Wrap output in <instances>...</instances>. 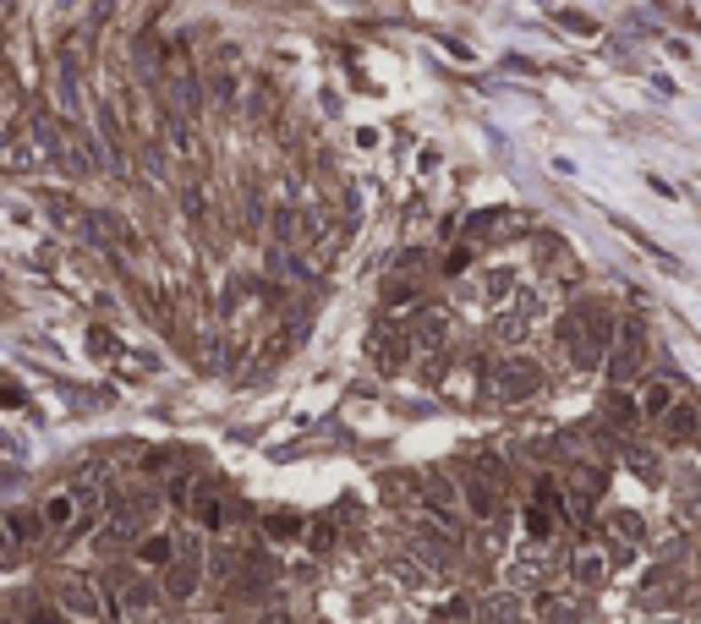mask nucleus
I'll return each mask as SVG.
<instances>
[{"label": "nucleus", "mask_w": 701, "mask_h": 624, "mask_svg": "<svg viewBox=\"0 0 701 624\" xmlns=\"http://www.w3.org/2000/svg\"><path fill=\"white\" fill-rule=\"evenodd\" d=\"M488 389H493L499 406H526V400H537V394L548 389V373H543V361H537V356L509 351V356H499L488 367Z\"/></svg>", "instance_id": "f257e3e1"}, {"label": "nucleus", "mask_w": 701, "mask_h": 624, "mask_svg": "<svg viewBox=\"0 0 701 624\" xmlns=\"http://www.w3.org/2000/svg\"><path fill=\"white\" fill-rule=\"evenodd\" d=\"M55 603L72 624H121V608L115 597L93 581V575H60L55 581Z\"/></svg>", "instance_id": "f03ea898"}, {"label": "nucleus", "mask_w": 701, "mask_h": 624, "mask_svg": "<svg viewBox=\"0 0 701 624\" xmlns=\"http://www.w3.org/2000/svg\"><path fill=\"white\" fill-rule=\"evenodd\" d=\"M642 367H647V328H642V318H619V340H614L603 373H609L614 389H625V383L642 378Z\"/></svg>", "instance_id": "7ed1b4c3"}, {"label": "nucleus", "mask_w": 701, "mask_h": 624, "mask_svg": "<svg viewBox=\"0 0 701 624\" xmlns=\"http://www.w3.org/2000/svg\"><path fill=\"white\" fill-rule=\"evenodd\" d=\"M367 356H373V367L384 373V378H395V373L411 367V356H417V340L406 335V323H395V328H373Z\"/></svg>", "instance_id": "20e7f679"}, {"label": "nucleus", "mask_w": 701, "mask_h": 624, "mask_svg": "<svg viewBox=\"0 0 701 624\" xmlns=\"http://www.w3.org/2000/svg\"><path fill=\"white\" fill-rule=\"evenodd\" d=\"M209 570H203V558H176V565L159 575V586H165V603L170 608H193L198 603V591H203Z\"/></svg>", "instance_id": "39448f33"}, {"label": "nucleus", "mask_w": 701, "mask_h": 624, "mask_svg": "<svg viewBox=\"0 0 701 624\" xmlns=\"http://www.w3.org/2000/svg\"><path fill=\"white\" fill-rule=\"evenodd\" d=\"M564 575H570V586H576V591H597L603 581L614 575V558H609V548H592V542H581L576 553L564 558Z\"/></svg>", "instance_id": "423d86ee"}, {"label": "nucleus", "mask_w": 701, "mask_h": 624, "mask_svg": "<svg viewBox=\"0 0 701 624\" xmlns=\"http://www.w3.org/2000/svg\"><path fill=\"white\" fill-rule=\"evenodd\" d=\"M176 558H181L176 532H159V525H154V532H143V537H138V548H132V565H138V570H154V575H165V570L176 565Z\"/></svg>", "instance_id": "0eeeda50"}, {"label": "nucleus", "mask_w": 701, "mask_h": 624, "mask_svg": "<svg viewBox=\"0 0 701 624\" xmlns=\"http://www.w3.org/2000/svg\"><path fill=\"white\" fill-rule=\"evenodd\" d=\"M241 565H247V542H231V537H214V542H209L203 570H209V581H214V586L241 581Z\"/></svg>", "instance_id": "6e6552de"}, {"label": "nucleus", "mask_w": 701, "mask_h": 624, "mask_svg": "<svg viewBox=\"0 0 701 624\" xmlns=\"http://www.w3.org/2000/svg\"><path fill=\"white\" fill-rule=\"evenodd\" d=\"M406 335L417 340V351H450V312L444 307H417V318L406 323Z\"/></svg>", "instance_id": "1a4fd4ad"}, {"label": "nucleus", "mask_w": 701, "mask_h": 624, "mask_svg": "<svg viewBox=\"0 0 701 624\" xmlns=\"http://www.w3.org/2000/svg\"><path fill=\"white\" fill-rule=\"evenodd\" d=\"M521 619H526V603L516 586H499V591L477 597V624H521Z\"/></svg>", "instance_id": "9d476101"}, {"label": "nucleus", "mask_w": 701, "mask_h": 624, "mask_svg": "<svg viewBox=\"0 0 701 624\" xmlns=\"http://www.w3.org/2000/svg\"><path fill=\"white\" fill-rule=\"evenodd\" d=\"M93 121H99V138L110 148V170H121V159H126V121H121V105L115 99H99L93 105Z\"/></svg>", "instance_id": "9b49d317"}, {"label": "nucleus", "mask_w": 701, "mask_h": 624, "mask_svg": "<svg viewBox=\"0 0 701 624\" xmlns=\"http://www.w3.org/2000/svg\"><path fill=\"white\" fill-rule=\"evenodd\" d=\"M203 93H209V105L214 110H225V115H236V105H241V83H236V72H231V66H209V72H203Z\"/></svg>", "instance_id": "f8f14e48"}, {"label": "nucleus", "mask_w": 701, "mask_h": 624, "mask_svg": "<svg viewBox=\"0 0 701 624\" xmlns=\"http://www.w3.org/2000/svg\"><path fill=\"white\" fill-rule=\"evenodd\" d=\"M603 422H609L614 433H635V427H642L647 416H642V400H635V394L609 389V394H603Z\"/></svg>", "instance_id": "ddd939ff"}, {"label": "nucleus", "mask_w": 701, "mask_h": 624, "mask_svg": "<svg viewBox=\"0 0 701 624\" xmlns=\"http://www.w3.org/2000/svg\"><path fill=\"white\" fill-rule=\"evenodd\" d=\"M658 427H663V444H668V449H680V444H696V438H701V411H696L690 400H680L674 411H668V416L658 422Z\"/></svg>", "instance_id": "4468645a"}, {"label": "nucleus", "mask_w": 701, "mask_h": 624, "mask_svg": "<svg viewBox=\"0 0 701 624\" xmlns=\"http://www.w3.org/2000/svg\"><path fill=\"white\" fill-rule=\"evenodd\" d=\"M635 400H642V416H647V422H663L668 411L680 406V383H674V378H647Z\"/></svg>", "instance_id": "2eb2a0df"}, {"label": "nucleus", "mask_w": 701, "mask_h": 624, "mask_svg": "<svg viewBox=\"0 0 701 624\" xmlns=\"http://www.w3.org/2000/svg\"><path fill=\"white\" fill-rule=\"evenodd\" d=\"M378 493L400 509H422V477L417 471H384L378 477Z\"/></svg>", "instance_id": "dca6fc26"}, {"label": "nucleus", "mask_w": 701, "mask_h": 624, "mask_svg": "<svg viewBox=\"0 0 701 624\" xmlns=\"http://www.w3.org/2000/svg\"><path fill=\"white\" fill-rule=\"evenodd\" d=\"M532 619L537 624H581V608L570 603L564 591L548 586V591H537V597H532Z\"/></svg>", "instance_id": "f3484780"}, {"label": "nucleus", "mask_w": 701, "mask_h": 624, "mask_svg": "<svg viewBox=\"0 0 701 624\" xmlns=\"http://www.w3.org/2000/svg\"><path fill=\"white\" fill-rule=\"evenodd\" d=\"M603 537H609V542L642 548V542H647V520H642V509H609V520H603Z\"/></svg>", "instance_id": "a211bd4d"}, {"label": "nucleus", "mask_w": 701, "mask_h": 624, "mask_svg": "<svg viewBox=\"0 0 701 624\" xmlns=\"http://www.w3.org/2000/svg\"><path fill=\"white\" fill-rule=\"evenodd\" d=\"M477 290H483V302H516V296H521V280H516V269H504V263H499V269H483V274H477Z\"/></svg>", "instance_id": "6ab92c4d"}, {"label": "nucleus", "mask_w": 701, "mask_h": 624, "mask_svg": "<svg viewBox=\"0 0 701 624\" xmlns=\"http://www.w3.org/2000/svg\"><path fill=\"white\" fill-rule=\"evenodd\" d=\"M269 236H274V247H296L302 241V203H274L269 209Z\"/></svg>", "instance_id": "aec40b11"}, {"label": "nucleus", "mask_w": 701, "mask_h": 624, "mask_svg": "<svg viewBox=\"0 0 701 624\" xmlns=\"http://www.w3.org/2000/svg\"><path fill=\"white\" fill-rule=\"evenodd\" d=\"M619 460H625V471H635V477H642V482H652V487L663 482V454H658L652 444H635V438H630Z\"/></svg>", "instance_id": "412c9836"}, {"label": "nucleus", "mask_w": 701, "mask_h": 624, "mask_svg": "<svg viewBox=\"0 0 701 624\" xmlns=\"http://www.w3.org/2000/svg\"><path fill=\"white\" fill-rule=\"evenodd\" d=\"M6 532L17 537V548H22V553H28V548H39V542L50 537V532H44V515H39V509H12V515H6Z\"/></svg>", "instance_id": "4be33fe9"}, {"label": "nucleus", "mask_w": 701, "mask_h": 624, "mask_svg": "<svg viewBox=\"0 0 701 624\" xmlns=\"http://www.w3.org/2000/svg\"><path fill=\"white\" fill-rule=\"evenodd\" d=\"M269 110H274V88H269V83H247L241 105H236V121H241V126H258Z\"/></svg>", "instance_id": "5701e85b"}, {"label": "nucleus", "mask_w": 701, "mask_h": 624, "mask_svg": "<svg viewBox=\"0 0 701 624\" xmlns=\"http://www.w3.org/2000/svg\"><path fill=\"white\" fill-rule=\"evenodd\" d=\"M302 542H307V553H312V558H329V553L340 548V520H335V515L307 520V537H302Z\"/></svg>", "instance_id": "b1692460"}, {"label": "nucleus", "mask_w": 701, "mask_h": 624, "mask_svg": "<svg viewBox=\"0 0 701 624\" xmlns=\"http://www.w3.org/2000/svg\"><path fill=\"white\" fill-rule=\"evenodd\" d=\"M378 296H384V307L395 312V307H417V296H422V280L417 274H390L384 280V290H378Z\"/></svg>", "instance_id": "393cba45"}, {"label": "nucleus", "mask_w": 701, "mask_h": 624, "mask_svg": "<svg viewBox=\"0 0 701 624\" xmlns=\"http://www.w3.org/2000/svg\"><path fill=\"white\" fill-rule=\"evenodd\" d=\"M176 203H181V214L193 219V225H203L209 219V186L203 181H181L176 186Z\"/></svg>", "instance_id": "a878e982"}, {"label": "nucleus", "mask_w": 701, "mask_h": 624, "mask_svg": "<svg viewBox=\"0 0 701 624\" xmlns=\"http://www.w3.org/2000/svg\"><path fill=\"white\" fill-rule=\"evenodd\" d=\"M132 60H138V72H143L148 83L165 77V72H159V44H154V33H138V39H132Z\"/></svg>", "instance_id": "bb28decb"}, {"label": "nucleus", "mask_w": 701, "mask_h": 624, "mask_svg": "<svg viewBox=\"0 0 701 624\" xmlns=\"http://www.w3.org/2000/svg\"><path fill=\"white\" fill-rule=\"evenodd\" d=\"M143 170H148V181H170V148L159 138H143Z\"/></svg>", "instance_id": "cd10ccee"}, {"label": "nucleus", "mask_w": 701, "mask_h": 624, "mask_svg": "<svg viewBox=\"0 0 701 624\" xmlns=\"http://www.w3.org/2000/svg\"><path fill=\"white\" fill-rule=\"evenodd\" d=\"M417 378H422L428 389H438L444 378H450V351H422V361H417Z\"/></svg>", "instance_id": "c85d7f7f"}, {"label": "nucleus", "mask_w": 701, "mask_h": 624, "mask_svg": "<svg viewBox=\"0 0 701 624\" xmlns=\"http://www.w3.org/2000/svg\"><path fill=\"white\" fill-rule=\"evenodd\" d=\"M176 471V449H143L138 477H170Z\"/></svg>", "instance_id": "c756f323"}, {"label": "nucleus", "mask_w": 701, "mask_h": 624, "mask_svg": "<svg viewBox=\"0 0 701 624\" xmlns=\"http://www.w3.org/2000/svg\"><path fill=\"white\" fill-rule=\"evenodd\" d=\"M264 537H307V520H296L291 509H280L264 520Z\"/></svg>", "instance_id": "7c9ffc66"}, {"label": "nucleus", "mask_w": 701, "mask_h": 624, "mask_svg": "<svg viewBox=\"0 0 701 624\" xmlns=\"http://www.w3.org/2000/svg\"><path fill=\"white\" fill-rule=\"evenodd\" d=\"M395 274H428V252L422 247H406V252H395Z\"/></svg>", "instance_id": "2f4dec72"}, {"label": "nucleus", "mask_w": 701, "mask_h": 624, "mask_svg": "<svg viewBox=\"0 0 701 624\" xmlns=\"http://www.w3.org/2000/svg\"><path fill=\"white\" fill-rule=\"evenodd\" d=\"M438 269H444V274H466V269H471V247H450Z\"/></svg>", "instance_id": "473e14b6"}, {"label": "nucleus", "mask_w": 701, "mask_h": 624, "mask_svg": "<svg viewBox=\"0 0 701 624\" xmlns=\"http://www.w3.org/2000/svg\"><path fill=\"white\" fill-rule=\"evenodd\" d=\"M88 345H93V356H115V335H110L105 323H93V328H88Z\"/></svg>", "instance_id": "72a5a7b5"}, {"label": "nucleus", "mask_w": 701, "mask_h": 624, "mask_svg": "<svg viewBox=\"0 0 701 624\" xmlns=\"http://www.w3.org/2000/svg\"><path fill=\"white\" fill-rule=\"evenodd\" d=\"M17 558H22V548H17V537L6 532V520H0V570H12Z\"/></svg>", "instance_id": "f704fd0d"}, {"label": "nucleus", "mask_w": 701, "mask_h": 624, "mask_svg": "<svg viewBox=\"0 0 701 624\" xmlns=\"http://www.w3.org/2000/svg\"><path fill=\"white\" fill-rule=\"evenodd\" d=\"M335 520H340V525H357V520H362V504H357V499H340V504H335Z\"/></svg>", "instance_id": "c9c22d12"}, {"label": "nucleus", "mask_w": 701, "mask_h": 624, "mask_svg": "<svg viewBox=\"0 0 701 624\" xmlns=\"http://www.w3.org/2000/svg\"><path fill=\"white\" fill-rule=\"evenodd\" d=\"M0 406H22V389L6 378V383H0Z\"/></svg>", "instance_id": "e433bc0d"}, {"label": "nucleus", "mask_w": 701, "mask_h": 624, "mask_svg": "<svg viewBox=\"0 0 701 624\" xmlns=\"http://www.w3.org/2000/svg\"><path fill=\"white\" fill-rule=\"evenodd\" d=\"M214 624H236V619H231V613H219V619H214Z\"/></svg>", "instance_id": "4c0bfd02"}, {"label": "nucleus", "mask_w": 701, "mask_h": 624, "mask_svg": "<svg viewBox=\"0 0 701 624\" xmlns=\"http://www.w3.org/2000/svg\"><path fill=\"white\" fill-rule=\"evenodd\" d=\"M696 449H701V438H696Z\"/></svg>", "instance_id": "58836bf2"}]
</instances>
